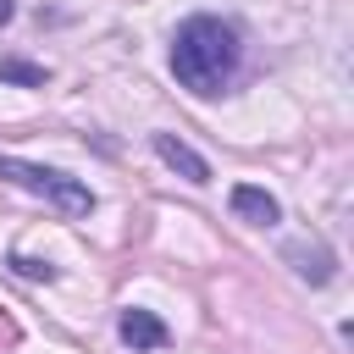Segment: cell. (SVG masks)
I'll return each mask as SVG.
<instances>
[{
	"mask_svg": "<svg viewBox=\"0 0 354 354\" xmlns=\"http://www.w3.org/2000/svg\"><path fill=\"white\" fill-rule=\"evenodd\" d=\"M171 72L194 94H216L238 72V33L221 17H188L171 33Z\"/></svg>",
	"mask_w": 354,
	"mask_h": 354,
	"instance_id": "obj_1",
	"label": "cell"
},
{
	"mask_svg": "<svg viewBox=\"0 0 354 354\" xmlns=\"http://www.w3.org/2000/svg\"><path fill=\"white\" fill-rule=\"evenodd\" d=\"M0 177L17 183V188H28V194H44L66 216H88L94 210V188L77 183V177H66V171H55V166H33V160H17V155H0Z\"/></svg>",
	"mask_w": 354,
	"mask_h": 354,
	"instance_id": "obj_2",
	"label": "cell"
},
{
	"mask_svg": "<svg viewBox=\"0 0 354 354\" xmlns=\"http://www.w3.org/2000/svg\"><path fill=\"white\" fill-rule=\"evenodd\" d=\"M116 332H122V343H133V348H166V343H171L166 321H160V315H149V310H122Z\"/></svg>",
	"mask_w": 354,
	"mask_h": 354,
	"instance_id": "obj_3",
	"label": "cell"
},
{
	"mask_svg": "<svg viewBox=\"0 0 354 354\" xmlns=\"http://www.w3.org/2000/svg\"><path fill=\"white\" fill-rule=\"evenodd\" d=\"M149 144H155V155H160L171 171H183L188 183H210V166H205V155H194L183 138H171V133H155Z\"/></svg>",
	"mask_w": 354,
	"mask_h": 354,
	"instance_id": "obj_4",
	"label": "cell"
},
{
	"mask_svg": "<svg viewBox=\"0 0 354 354\" xmlns=\"http://www.w3.org/2000/svg\"><path fill=\"white\" fill-rule=\"evenodd\" d=\"M232 210H238L243 221H254V227H271V221L282 216V205H277L266 188H254V183H238V188H232Z\"/></svg>",
	"mask_w": 354,
	"mask_h": 354,
	"instance_id": "obj_5",
	"label": "cell"
},
{
	"mask_svg": "<svg viewBox=\"0 0 354 354\" xmlns=\"http://www.w3.org/2000/svg\"><path fill=\"white\" fill-rule=\"evenodd\" d=\"M0 83H28V88H39V83H44V66H28V61H0Z\"/></svg>",
	"mask_w": 354,
	"mask_h": 354,
	"instance_id": "obj_6",
	"label": "cell"
},
{
	"mask_svg": "<svg viewBox=\"0 0 354 354\" xmlns=\"http://www.w3.org/2000/svg\"><path fill=\"white\" fill-rule=\"evenodd\" d=\"M11 266H17L22 277H33V282H50V277H55V266H50V260H28V254H11Z\"/></svg>",
	"mask_w": 354,
	"mask_h": 354,
	"instance_id": "obj_7",
	"label": "cell"
},
{
	"mask_svg": "<svg viewBox=\"0 0 354 354\" xmlns=\"http://www.w3.org/2000/svg\"><path fill=\"white\" fill-rule=\"evenodd\" d=\"M6 22H11V0H0V28H6Z\"/></svg>",
	"mask_w": 354,
	"mask_h": 354,
	"instance_id": "obj_8",
	"label": "cell"
}]
</instances>
